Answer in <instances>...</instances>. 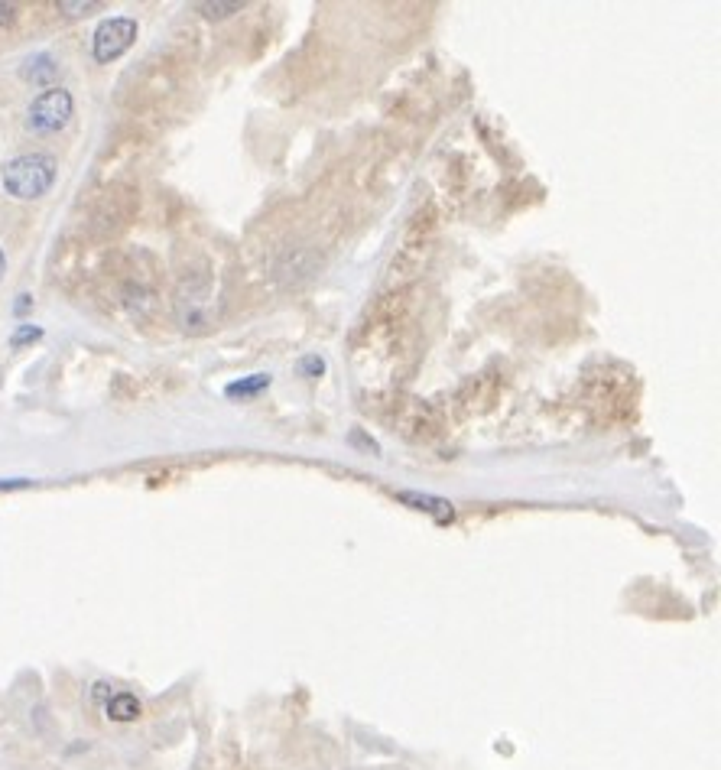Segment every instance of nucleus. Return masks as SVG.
Masks as SVG:
<instances>
[{"label":"nucleus","instance_id":"nucleus-8","mask_svg":"<svg viewBox=\"0 0 721 770\" xmlns=\"http://www.w3.org/2000/svg\"><path fill=\"white\" fill-rule=\"evenodd\" d=\"M244 4H238V0H234V4H199V10L205 13V17H212V20H221V17H231V13H238Z\"/></svg>","mask_w":721,"mask_h":770},{"label":"nucleus","instance_id":"nucleus-10","mask_svg":"<svg viewBox=\"0 0 721 770\" xmlns=\"http://www.w3.org/2000/svg\"><path fill=\"white\" fill-rule=\"evenodd\" d=\"M98 7H101L98 0H85V4H59V10H65L69 17H85V13L98 10Z\"/></svg>","mask_w":721,"mask_h":770},{"label":"nucleus","instance_id":"nucleus-11","mask_svg":"<svg viewBox=\"0 0 721 770\" xmlns=\"http://www.w3.org/2000/svg\"><path fill=\"white\" fill-rule=\"evenodd\" d=\"M17 13H20L17 4H0V30H7V26L17 23Z\"/></svg>","mask_w":721,"mask_h":770},{"label":"nucleus","instance_id":"nucleus-12","mask_svg":"<svg viewBox=\"0 0 721 770\" xmlns=\"http://www.w3.org/2000/svg\"><path fill=\"white\" fill-rule=\"evenodd\" d=\"M26 485H30V481H0V491L4 488H26Z\"/></svg>","mask_w":721,"mask_h":770},{"label":"nucleus","instance_id":"nucleus-1","mask_svg":"<svg viewBox=\"0 0 721 770\" xmlns=\"http://www.w3.org/2000/svg\"><path fill=\"white\" fill-rule=\"evenodd\" d=\"M0 179H4V189L13 195V199H39L52 189L56 182V160L49 153H23L13 156V160L4 163L0 169Z\"/></svg>","mask_w":721,"mask_h":770},{"label":"nucleus","instance_id":"nucleus-14","mask_svg":"<svg viewBox=\"0 0 721 770\" xmlns=\"http://www.w3.org/2000/svg\"><path fill=\"white\" fill-rule=\"evenodd\" d=\"M4 273H7V257H4V251H0V280H4Z\"/></svg>","mask_w":721,"mask_h":770},{"label":"nucleus","instance_id":"nucleus-4","mask_svg":"<svg viewBox=\"0 0 721 770\" xmlns=\"http://www.w3.org/2000/svg\"><path fill=\"white\" fill-rule=\"evenodd\" d=\"M104 712H108L111 722H137L143 715V706L134 693H111L108 702H104Z\"/></svg>","mask_w":721,"mask_h":770},{"label":"nucleus","instance_id":"nucleus-7","mask_svg":"<svg viewBox=\"0 0 721 770\" xmlns=\"http://www.w3.org/2000/svg\"><path fill=\"white\" fill-rule=\"evenodd\" d=\"M264 387H270V374H251V381H234L225 387L228 397H247V394H260Z\"/></svg>","mask_w":721,"mask_h":770},{"label":"nucleus","instance_id":"nucleus-3","mask_svg":"<svg viewBox=\"0 0 721 770\" xmlns=\"http://www.w3.org/2000/svg\"><path fill=\"white\" fill-rule=\"evenodd\" d=\"M134 39H137V20L111 17L98 26L95 36H91V56H95V62L108 65L114 59H121L124 52L134 46Z\"/></svg>","mask_w":721,"mask_h":770},{"label":"nucleus","instance_id":"nucleus-6","mask_svg":"<svg viewBox=\"0 0 721 770\" xmlns=\"http://www.w3.org/2000/svg\"><path fill=\"white\" fill-rule=\"evenodd\" d=\"M400 501H406V504H416L419 511H429V514H436L439 520H449V517H452V504H449V501L426 498V494H413V491H400Z\"/></svg>","mask_w":721,"mask_h":770},{"label":"nucleus","instance_id":"nucleus-9","mask_svg":"<svg viewBox=\"0 0 721 770\" xmlns=\"http://www.w3.org/2000/svg\"><path fill=\"white\" fill-rule=\"evenodd\" d=\"M39 335H43V329H36V325H23V329L13 332L10 345H13V348H20V345H26V342H36Z\"/></svg>","mask_w":721,"mask_h":770},{"label":"nucleus","instance_id":"nucleus-13","mask_svg":"<svg viewBox=\"0 0 721 770\" xmlns=\"http://www.w3.org/2000/svg\"><path fill=\"white\" fill-rule=\"evenodd\" d=\"M30 309V296H20V303H17V312H26Z\"/></svg>","mask_w":721,"mask_h":770},{"label":"nucleus","instance_id":"nucleus-2","mask_svg":"<svg viewBox=\"0 0 721 770\" xmlns=\"http://www.w3.org/2000/svg\"><path fill=\"white\" fill-rule=\"evenodd\" d=\"M75 114V101L65 88H49L43 95H36L30 111H26V124H30L33 134H56L65 124L72 121Z\"/></svg>","mask_w":721,"mask_h":770},{"label":"nucleus","instance_id":"nucleus-5","mask_svg":"<svg viewBox=\"0 0 721 770\" xmlns=\"http://www.w3.org/2000/svg\"><path fill=\"white\" fill-rule=\"evenodd\" d=\"M56 72H59L56 59L46 56V52L30 56V59H26V65H23V75L30 78V82H36V85H43V82H49V78H56Z\"/></svg>","mask_w":721,"mask_h":770}]
</instances>
